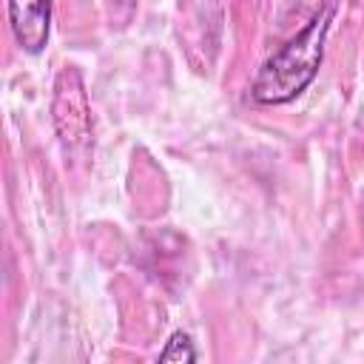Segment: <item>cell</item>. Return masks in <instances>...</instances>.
<instances>
[{
    "label": "cell",
    "mask_w": 364,
    "mask_h": 364,
    "mask_svg": "<svg viewBox=\"0 0 364 364\" xmlns=\"http://www.w3.org/2000/svg\"><path fill=\"white\" fill-rule=\"evenodd\" d=\"M333 14H336V0H327L293 40H287L273 57L264 60L250 88V97L256 102L262 105L290 102L313 82L324 57V40H327Z\"/></svg>",
    "instance_id": "6da1fadb"
},
{
    "label": "cell",
    "mask_w": 364,
    "mask_h": 364,
    "mask_svg": "<svg viewBox=\"0 0 364 364\" xmlns=\"http://www.w3.org/2000/svg\"><path fill=\"white\" fill-rule=\"evenodd\" d=\"M51 117H54L57 136L68 154L88 151V145H91V105H88L82 74L77 68H63L57 74Z\"/></svg>",
    "instance_id": "7a4b0ae2"
},
{
    "label": "cell",
    "mask_w": 364,
    "mask_h": 364,
    "mask_svg": "<svg viewBox=\"0 0 364 364\" xmlns=\"http://www.w3.org/2000/svg\"><path fill=\"white\" fill-rule=\"evenodd\" d=\"M9 23L17 46L40 54L51 31V0H9Z\"/></svg>",
    "instance_id": "3957f363"
},
{
    "label": "cell",
    "mask_w": 364,
    "mask_h": 364,
    "mask_svg": "<svg viewBox=\"0 0 364 364\" xmlns=\"http://www.w3.org/2000/svg\"><path fill=\"white\" fill-rule=\"evenodd\" d=\"M196 358H199V353H196L191 336L182 333V330L173 333L168 338V344L162 347V353H159V361H173V364H188V361H196Z\"/></svg>",
    "instance_id": "277c9868"
},
{
    "label": "cell",
    "mask_w": 364,
    "mask_h": 364,
    "mask_svg": "<svg viewBox=\"0 0 364 364\" xmlns=\"http://www.w3.org/2000/svg\"><path fill=\"white\" fill-rule=\"evenodd\" d=\"M111 3H125V6H128V9H131V6H134V0H111Z\"/></svg>",
    "instance_id": "5b68a950"
}]
</instances>
